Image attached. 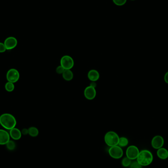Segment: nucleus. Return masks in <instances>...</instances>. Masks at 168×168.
Instances as JSON below:
<instances>
[{"label": "nucleus", "mask_w": 168, "mask_h": 168, "mask_svg": "<svg viewBox=\"0 0 168 168\" xmlns=\"http://www.w3.org/2000/svg\"><path fill=\"white\" fill-rule=\"evenodd\" d=\"M16 124V118L11 114L4 113L0 116V124L4 129L10 130L15 127Z\"/></svg>", "instance_id": "1"}, {"label": "nucleus", "mask_w": 168, "mask_h": 168, "mask_svg": "<svg viewBox=\"0 0 168 168\" xmlns=\"http://www.w3.org/2000/svg\"><path fill=\"white\" fill-rule=\"evenodd\" d=\"M136 159L137 162L141 166H147L150 165L153 161V155L150 151L144 149L140 151Z\"/></svg>", "instance_id": "2"}, {"label": "nucleus", "mask_w": 168, "mask_h": 168, "mask_svg": "<svg viewBox=\"0 0 168 168\" xmlns=\"http://www.w3.org/2000/svg\"><path fill=\"white\" fill-rule=\"evenodd\" d=\"M119 139L118 134L114 131H109L105 135V142L110 147L118 145Z\"/></svg>", "instance_id": "3"}, {"label": "nucleus", "mask_w": 168, "mask_h": 168, "mask_svg": "<svg viewBox=\"0 0 168 168\" xmlns=\"http://www.w3.org/2000/svg\"><path fill=\"white\" fill-rule=\"evenodd\" d=\"M60 64L65 69H71L74 65V61L71 56L65 55L60 59Z\"/></svg>", "instance_id": "4"}, {"label": "nucleus", "mask_w": 168, "mask_h": 168, "mask_svg": "<svg viewBox=\"0 0 168 168\" xmlns=\"http://www.w3.org/2000/svg\"><path fill=\"white\" fill-rule=\"evenodd\" d=\"M6 78L8 82L15 83L18 81L20 78L19 71L15 68L9 69L6 75Z\"/></svg>", "instance_id": "5"}, {"label": "nucleus", "mask_w": 168, "mask_h": 168, "mask_svg": "<svg viewBox=\"0 0 168 168\" xmlns=\"http://www.w3.org/2000/svg\"><path fill=\"white\" fill-rule=\"evenodd\" d=\"M108 152L111 157L116 159L121 158L122 157L123 154L122 149L118 145L110 147L108 150Z\"/></svg>", "instance_id": "6"}, {"label": "nucleus", "mask_w": 168, "mask_h": 168, "mask_svg": "<svg viewBox=\"0 0 168 168\" xmlns=\"http://www.w3.org/2000/svg\"><path fill=\"white\" fill-rule=\"evenodd\" d=\"M140 151L136 146L132 145L128 146L126 151V157L131 159V160L137 159Z\"/></svg>", "instance_id": "7"}, {"label": "nucleus", "mask_w": 168, "mask_h": 168, "mask_svg": "<svg viewBox=\"0 0 168 168\" xmlns=\"http://www.w3.org/2000/svg\"><path fill=\"white\" fill-rule=\"evenodd\" d=\"M164 144V139L160 135L155 136L151 141L152 147L155 149H158L163 147Z\"/></svg>", "instance_id": "8"}, {"label": "nucleus", "mask_w": 168, "mask_h": 168, "mask_svg": "<svg viewBox=\"0 0 168 168\" xmlns=\"http://www.w3.org/2000/svg\"><path fill=\"white\" fill-rule=\"evenodd\" d=\"M84 94L85 98L88 100H93L95 98L96 95V88L90 85H88L85 88Z\"/></svg>", "instance_id": "9"}, {"label": "nucleus", "mask_w": 168, "mask_h": 168, "mask_svg": "<svg viewBox=\"0 0 168 168\" xmlns=\"http://www.w3.org/2000/svg\"><path fill=\"white\" fill-rule=\"evenodd\" d=\"M4 44L6 50H10L15 48L17 45V40L13 37H8L4 41Z\"/></svg>", "instance_id": "10"}, {"label": "nucleus", "mask_w": 168, "mask_h": 168, "mask_svg": "<svg viewBox=\"0 0 168 168\" xmlns=\"http://www.w3.org/2000/svg\"><path fill=\"white\" fill-rule=\"evenodd\" d=\"M10 135L5 130L0 129V145H6L10 140Z\"/></svg>", "instance_id": "11"}, {"label": "nucleus", "mask_w": 168, "mask_h": 168, "mask_svg": "<svg viewBox=\"0 0 168 168\" xmlns=\"http://www.w3.org/2000/svg\"><path fill=\"white\" fill-rule=\"evenodd\" d=\"M88 78L91 82H96L100 78V74L96 69H91L88 73Z\"/></svg>", "instance_id": "12"}, {"label": "nucleus", "mask_w": 168, "mask_h": 168, "mask_svg": "<svg viewBox=\"0 0 168 168\" xmlns=\"http://www.w3.org/2000/svg\"><path fill=\"white\" fill-rule=\"evenodd\" d=\"M9 135L11 138L14 140H18L20 139L22 137V133L19 129L14 127L9 130Z\"/></svg>", "instance_id": "13"}, {"label": "nucleus", "mask_w": 168, "mask_h": 168, "mask_svg": "<svg viewBox=\"0 0 168 168\" xmlns=\"http://www.w3.org/2000/svg\"><path fill=\"white\" fill-rule=\"evenodd\" d=\"M157 155L158 157L162 160H166L168 158V150L165 148L161 147L157 149Z\"/></svg>", "instance_id": "14"}, {"label": "nucleus", "mask_w": 168, "mask_h": 168, "mask_svg": "<svg viewBox=\"0 0 168 168\" xmlns=\"http://www.w3.org/2000/svg\"><path fill=\"white\" fill-rule=\"evenodd\" d=\"M62 77L65 81H70L73 78V73L71 69H65L63 73L62 74Z\"/></svg>", "instance_id": "15"}, {"label": "nucleus", "mask_w": 168, "mask_h": 168, "mask_svg": "<svg viewBox=\"0 0 168 168\" xmlns=\"http://www.w3.org/2000/svg\"><path fill=\"white\" fill-rule=\"evenodd\" d=\"M28 131H29V135L31 137H36L39 134L38 129L35 127H30L28 129Z\"/></svg>", "instance_id": "16"}, {"label": "nucleus", "mask_w": 168, "mask_h": 168, "mask_svg": "<svg viewBox=\"0 0 168 168\" xmlns=\"http://www.w3.org/2000/svg\"><path fill=\"white\" fill-rule=\"evenodd\" d=\"M129 141L128 139L124 137H120L119 139V141L118 146L120 147H125L128 145Z\"/></svg>", "instance_id": "17"}, {"label": "nucleus", "mask_w": 168, "mask_h": 168, "mask_svg": "<svg viewBox=\"0 0 168 168\" xmlns=\"http://www.w3.org/2000/svg\"><path fill=\"white\" fill-rule=\"evenodd\" d=\"M5 89L7 92H12L14 90L15 85L13 83L10 82H7L6 84H5Z\"/></svg>", "instance_id": "18"}, {"label": "nucleus", "mask_w": 168, "mask_h": 168, "mask_svg": "<svg viewBox=\"0 0 168 168\" xmlns=\"http://www.w3.org/2000/svg\"><path fill=\"white\" fill-rule=\"evenodd\" d=\"M131 160L128 158L127 157H125L122 159L121 161V165L124 167H128L131 165Z\"/></svg>", "instance_id": "19"}, {"label": "nucleus", "mask_w": 168, "mask_h": 168, "mask_svg": "<svg viewBox=\"0 0 168 168\" xmlns=\"http://www.w3.org/2000/svg\"><path fill=\"white\" fill-rule=\"evenodd\" d=\"M6 145L7 149L9 150H14L16 147L15 143L14 141H12V140H9V142Z\"/></svg>", "instance_id": "20"}, {"label": "nucleus", "mask_w": 168, "mask_h": 168, "mask_svg": "<svg viewBox=\"0 0 168 168\" xmlns=\"http://www.w3.org/2000/svg\"><path fill=\"white\" fill-rule=\"evenodd\" d=\"M113 1L116 6H122L126 4L127 0H113Z\"/></svg>", "instance_id": "21"}, {"label": "nucleus", "mask_w": 168, "mask_h": 168, "mask_svg": "<svg viewBox=\"0 0 168 168\" xmlns=\"http://www.w3.org/2000/svg\"><path fill=\"white\" fill-rule=\"evenodd\" d=\"M130 168H141L142 166L137 161L132 162L129 166Z\"/></svg>", "instance_id": "22"}, {"label": "nucleus", "mask_w": 168, "mask_h": 168, "mask_svg": "<svg viewBox=\"0 0 168 168\" xmlns=\"http://www.w3.org/2000/svg\"><path fill=\"white\" fill-rule=\"evenodd\" d=\"M65 68L62 66V65H59L57 66V67L56 68V73L59 74H62L63 73V72L65 71Z\"/></svg>", "instance_id": "23"}, {"label": "nucleus", "mask_w": 168, "mask_h": 168, "mask_svg": "<svg viewBox=\"0 0 168 168\" xmlns=\"http://www.w3.org/2000/svg\"><path fill=\"white\" fill-rule=\"evenodd\" d=\"M6 48L4 43L0 42V53H4L6 51Z\"/></svg>", "instance_id": "24"}, {"label": "nucleus", "mask_w": 168, "mask_h": 168, "mask_svg": "<svg viewBox=\"0 0 168 168\" xmlns=\"http://www.w3.org/2000/svg\"><path fill=\"white\" fill-rule=\"evenodd\" d=\"M21 133L22 135H27V134H29V131H28V129L27 128H24L21 130Z\"/></svg>", "instance_id": "25"}, {"label": "nucleus", "mask_w": 168, "mask_h": 168, "mask_svg": "<svg viewBox=\"0 0 168 168\" xmlns=\"http://www.w3.org/2000/svg\"><path fill=\"white\" fill-rule=\"evenodd\" d=\"M164 80L165 83L168 84V71H167L165 74V75H164Z\"/></svg>", "instance_id": "26"}, {"label": "nucleus", "mask_w": 168, "mask_h": 168, "mask_svg": "<svg viewBox=\"0 0 168 168\" xmlns=\"http://www.w3.org/2000/svg\"><path fill=\"white\" fill-rule=\"evenodd\" d=\"M90 85L91 87H93L94 88H96V87L97 86V84H96V82H91L90 83Z\"/></svg>", "instance_id": "27"}, {"label": "nucleus", "mask_w": 168, "mask_h": 168, "mask_svg": "<svg viewBox=\"0 0 168 168\" xmlns=\"http://www.w3.org/2000/svg\"><path fill=\"white\" fill-rule=\"evenodd\" d=\"M130 1H135V0H130Z\"/></svg>", "instance_id": "28"}]
</instances>
